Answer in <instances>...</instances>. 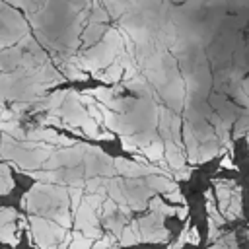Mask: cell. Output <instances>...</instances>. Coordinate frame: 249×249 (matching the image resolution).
Instances as JSON below:
<instances>
[{
    "mask_svg": "<svg viewBox=\"0 0 249 249\" xmlns=\"http://www.w3.org/2000/svg\"><path fill=\"white\" fill-rule=\"evenodd\" d=\"M93 243V239L86 237L82 231H76L72 233V241H70V249H89Z\"/></svg>",
    "mask_w": 249,
    "mask_h": 249,
    "instance_id": "6da1fadb",
    "label": "cell"
},
{
    "mask_svg": "<svg viewBox=\"0 0 249 249\" xmlns=\"http://www.w3.org/2000/svg\"><path fill=\"white\" fill-rule=\"evenodd\" d=\"M2 175H4V189H2V193L6 195V193L10 191V187H12V179H10V173H8V165H2Z\"/></svg>",
    "mask_w": 249,
    "mask_h": 249,
    "instance_id": "7a4b0ae2",
    "label": "cell"
}]
</instances>
